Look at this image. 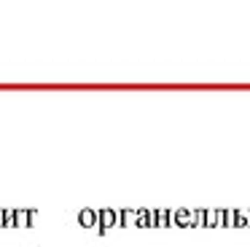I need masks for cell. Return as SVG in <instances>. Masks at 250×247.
I'll return each mask as SVG.
<instances>
[{
  "mask_svg": "<svg viewBox=\"0 0 250 247\" xmlns=\"http://www.w3.org/2000/svg\"><path fill=\"white\" fill-rule=\"evenodd\" d=\"M172 226H180V228L194 226V212H191V209H175L172 212Z\"/></svg>",
  "mask_w": 250,
  "mask_h": 247,
  "instance_id": "obj_4",
  "label": "cell"
},
{
  "mask_svg": "<svg viewBox=\"0 0 250 247\" xmlns=\"http://www.w3.org/2000/svg\"><path fill=\"white\" fill-rule=\"evenodd\" d=\"M35 218V209H11V226L17 228H30Z\"/></svg>",
  "mask_w": 250,
  "mask_h": 247,
  "instance_id": "obj_2",
  "label": "cell"
},
{
  "mask_svg": "<svg viewBox=\"0 0 250 247\" xmlns=\"http://www.w3.org/2000/svg\"><path fill=\"white\" fill-rule=\"evenodd\" d=\"M78 226H81V228H97V209L83 207L81 212H78Z\"/></svg>",
  "mask_w": 250,
  "mask_h": 247,
  "instance_id": "obj_3",
  "label": "cell"
},
{
  "mask_svg": "<svg viewBox=\"0 0 250 247\" xmlns=\"http://www.w3.org/2000/svg\"><path fill=\"white\" fill-rule=\"evenodd\" d=\"M116 223H119V212L116 209H110V207L97 209V234H108Z\"/></svg>",
  "mask_w": 250,
  "mask_h": 247,
  "instance_id": "obj_1",
  "label": "cell"
},
{
  "mask_svg": "<svg viewBox=\"0 0 250 247\" xmlns=\"http://www.w3.org/2000/svg\"><path fill=\"white\" fill-rule=\"evenodd\" d=\"M137 223V209H119V226H135Z\"/></svg>",
  "mask_w": 250,
  "mask_h": 247,
  "instance_id": "obj_5",
  "label": "cell"
},
{
  "mask_svg": "<svg viewBox=\"0 0 250 247\" xmlns=\"http://www.w3.org/2000/svg\"><path fill=\"white\" fill-rule=\"evenodd\" d=\"M0 228H6V209H0Z\"/></svg>",
  "mask_w": 250,
  "mask_h": 247,
  "instance_id": "obj_6",
  "label": "cell"
}]
</instances>
